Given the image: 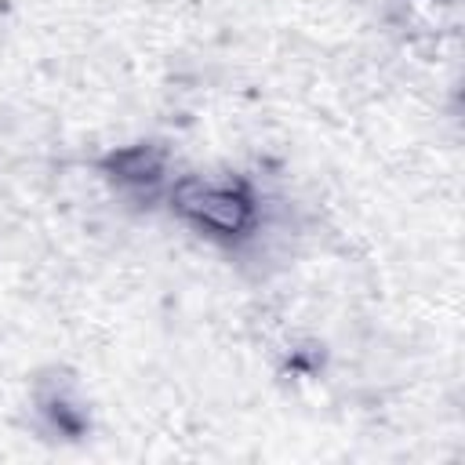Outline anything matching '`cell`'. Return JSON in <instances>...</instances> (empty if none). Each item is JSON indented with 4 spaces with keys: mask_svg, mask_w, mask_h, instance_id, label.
<instances>
[{
    "mask_svg": "<svg viewBox=\"0 0 465 465\" xmlns=\"http://www.w3.org/2000/svg\"><path fill=\"white\" fill-rule=\"evenodd\" d=\"M105 167H109L120 182H138V185H145V182H156V178H160L163 156H160V149H153V145H131V149L113 153V156L105 160Z\"/></svg>",
    "mask_w": 465,
    "mask_h": 465,
    "instance_id": "7a4b0ae2",
    "label": "cell"
},
{
    "mask_svg": "<svg viewBox=\"0 0 465 465\" xmlns=\"http://www.w3.org/2000/svg\"><path fill=\"white\" fill-rule=\"evenodd\" d=\"M171 200L185 218H193L196 225H203L211 232H222V236L243 232L251 225V214H254V203L243 189L211 185V182H200V178H185L174 189Z\"/></svg>",
    "mask_w": 465,
    "mask_h": 465,
    "instance_id": "6da1fadb",
    "label": "cell"
}]
</instances>
